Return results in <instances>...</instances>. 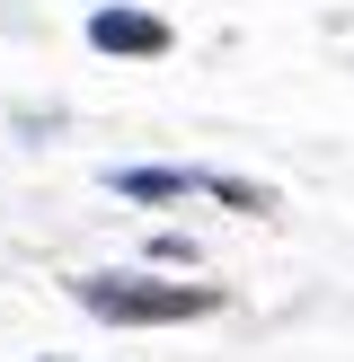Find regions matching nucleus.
Returning a JSON list of instances; mask_svg holds the SVG:
<instances>
[{
    "label": "nucleus",
    "instance_id": "2",
    "mask_svg": "<svg viewBox=\"0 0 354 362\" xmlns=\"http://www.w3.org/2000/svg\"><path fill=\"white\" fill-rule=\"evenodd\" d=\"M88 45H98V53H142V62H159L177 35H169V18H142V9H98V18H88Z\"/></svg>",
    "mask_w": 354,
    "mask_h": 362
},
{
    "label": "nucleus",
    "instance_id": "1",
    "mask_svg": "<svg viewBox=\"0 0 354 362\" xmlns=\"http://www.w3.org/2000/svg\"><path fill=\"white\" fill-rule=\"evenodd\" d=\"M71 300L106 327H177V318L222 310L212 283H159V274H71Z\"/></svg>",
    "mask_w": 354,
    "mask_h": 362
},
{
    "label": "nucleus",
    "instance_id": "3",
    "mask_svg": "<svg viewBox=\"0 0 354 362\" xmlns=\"http://www.w3.org/2000/svg\"><path fill=\"white\" fill-rule=\"evenodd\" d=\"M106 186L124 204H177V194H204V168H115Z\"/></svg>",
    "mask_w": 354,
    "mask_h": 362
},
{
    "label": "nucleus",
    "instance_id": "5",
    "mask_svg": "<svg viewBox=\"0 0 354 362\" xmlns=\"http://www.w3.org/2000/svg\"><path fill=\"white\" fill-rule=\"evenodd\" d=\"M151 257H159V265H195V239H186V230H159Z\"/></svg>",
    "mask_w": 354,
    "mask_h": 362
},
{
    "label": "nucleus",
    "instance_id": "4",
    "mask_svg": "<svg viewBox=\"0 0 354 362\" xmlns=\"http://www.w3.org/2000/svg\"><path fill=\"white\" fill-rule=\"evenodd\" d=\"M204 194H222L230 212H275V194H266V186H248V177H204Z\"/></svg>",
    "mask_w": 354,
    "mask_h": 362
},
{
    "label": "nucleus",
    "instance_id": "6",
    "mask_svg": "<svg viewBox=\"0 0 354 362\" xmlns=\"http://www.w3.org/2000/svg\"><path fill=\"white\" fill-rule=\"evenodd\" d=\"M45 362H53V354H45Z\"/></svg>",
    "mask_w": 354,
    "mask_h": 362
}]
</instances>
